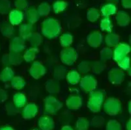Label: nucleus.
Masks as SVG:
<instances>
[{
  "mask_svg": "<svg viewBox=\"0 0 131 130\" xmlns=\"http://www.w3.org/2000/svg\"><path fill=\"white\" fill-rule=\"evenodd\" d=\"M61 32V26L59 21L53 18L45 19L41 25V33L48 39L52 40L59 37Z\"/></svg>",
  "mask_w": 131,
  "mask_h": 130,
  "instance_id": "nucleus-1",
  "label": "nucleus"
},
{
  "mask_svg": "<svg viewBox=\"0 0 131 130\" xmlns=\"http://www.w3.org/2000/svg\"><path fill=\"white\" fill-rule=\"evenodd\" d=\"M105 92L102 90H95L89 93V97L87 103L88 109L94 113L101 111L105 100Z\"/></svg>",
  "mask_w": 131,
  "mask_h": 130,
  "instance_id": "nucleus-2",
  "label": "nucleus"
},
{
  "mask_svg": "<svg viewBox=\"0 0 131 130\" xmlns=\"http://www.w3.org/2000/svg\"><path fill=\"white\" fill-rule=\"evenodd\" d=\"M104 112L110 116H115L119 114L122 110V105L120 100L114 97H110L104 100L103 103Z\"/></svg>",
  "mask_w": 131,
  "mask_h": 130,
  "instance_id": "nucleus-3",
  "label": "nucleus"
},
{
  "mask_svg": "<svg viewBox=\"0 0 131 130\" xmlns=\"http://www.w3.org/2000/svg\"><path fill=\"white\" fill-rule=\"evenodd\" d=\"M45 113L46 114L54 115L61 109L63 105L55 96L50 95L44 100Z\"/></svg>",
  "mask_w": 131,
  "mask_h": 130,
  "instance_id": "nucleus-4",
  "label": "nucleus"
},
{
  "mask_svg": "<svg viewBox=\"0 0 131 130\" xmlns=\"http://www.w3.org/2000/svg\"><path fill=\"white\" fill-rule=\"evenodd\" d=\"M78 59V53L74 48L69 47L62 50L60 53V59L62 63L67 66H71Z\"/></svg>",
  "mask_w": 131,
  "mask_h": 130,
  "instance_id": "nucleus-5",
  "label": "nucleus"
},
{
  "mask_svg": "<svg viewBox=\"0 0 131 130\" xmlns=\"http://www.w3.org/2000/svg\"><path fill=\"white\" fill-rule=\"evenodd\" d=\"M80 87L83 91L90 93L94 91L97 87V81L92 75H85L80 81Z\"/></svg>",
  "mask_w": 131,
  "mask_h": 130,
  "instance_id": "nucleus-6",
  "label": "nucleus"
},
{
  "mask_svg": "<svg viewBox=\"0 0 131 130\" xmlns=\"http://www.w3.org/2000/svg\"><path fill=\"white\" fill-rule=\"evenodd\" d=\"M131 48L127 43L119 42L113 50L112 59L114 61L117 63L121 59L127 56L130 52Z\"/></svg>",
  "mask_w": 131,
  "mask_h": 130,
  "instance_id": "nucleus-7",
  "label": "nucleus"
},
{
  "mask_svg": "<svg viewBox=\"0 0 131 130\" xmlns=\"http://www.w3.org/2000/svg\"><path fill=\"white\" fill-rule=\"evenodd\" d=\"M108 81L113 85H120L124 81L125 74L123 70L119 68H113L108 74Z\"/></svg>",
  "mask_w": 131,
  "mask_h": 130,
  "instance_id": "nucleus-8",
  "label": "nucleus"
},
{
  "mask_svg": "<svg viewBox=\"0 0 131 130\" xmlns=\"http://www.w3.org/2000/svg\"><path fill=\"white\" fill-rule=\"evenodd\" d=\"M30 76L35 79H39L43 77L46 73V68L39 61H34L29 70Z\"/></svg>",
  "mask_w": 131,
  "mask_h": 130,
  "instance_id": "nucleus-9",
  "label": "nucleus"
},
{
  "mask_svg": "<svg viewBox=\"0 0 131 130\" xmlns=\"http://www.w3.org/2000/svg\"><path fill=\"white\" fill-rule=\"evenodd\" d=\"M66 105L69 109L78 110L80 109L83 104V99L78 94L70 95L66 100Z\"/></svg>",
  "mask_w": 131,
  "mask_h": 130,
  "instance_id": "nucleus-10",
  "label": "nucleus"
},
{
  "mask_svg": "<svg viewBox=\"0 0 131 130\" xmlns=\"http://www.w3.org/2000/svg\"><path fill=\"white\" fill-rule=\"evenodd\" d=\"M103 41V36L102 34L99 31H94L91 33H89V35L87 37V42L92 48H99L102 44Z\"/></svg>",
  "mask_w": 131,
  "mask_h": 130,
  "instance_id": "nucleus-11",
  "label": "nucleus"
},
{
  "mask_svg": "<svg viewBox=\"0 0 131 130\" xmlns=\"http://www.w3.org/2000/svg\"><path fill=\"white\" fill-rule=\"evenodd\" d=\"M39 112V107L35 103H29L26 104L23 107L22 111V117L26 120L33 119L37 115Z\"/></svg>",
  "mask_w": 131,
  "mask_h": 130,
  "instance_id": "nucleus-12",
  "label": "nucleus"
},
{
  "mask_svg": "<svg viewBox=\"0 0 131 130\" xmlns=\"http://www.w3.org/2000/svg\"><path fill=\"white\" fill-rule=\"evenodd\" d=\"M26 48L25 40L20 37H15L11 39L9 44V50L10 52L22 53Z\"/></svg>",
  "mask_w": 131,
  "mask_h": 130,
  "instance_id": "nucleus-13",
  "label": "nucleus"
},
{
  "mask_svg": "<svg viewBox=\"0 0 131 130\" xmlns=\"http://www.w3.org/2000/svg\"><path fill=\"white\" fill-rule=\"evenodd\" d=\"M38 126L40 130H53L55 127V122L52 117L46 114L39 118Z\"/></svg>",
  "mask_w": 131,
  "mask_h": 130,
  "instance_id": "nucleus-14",
  "label": "nucleus"
},
{
  "mask_svg": "<svg viewBox=\"0 0 131 130\" xmlns=\"http://www.w3.org/2000/svg\"><path fill=\"white\" fill-rule=\"evenodd\" d=\"M35 27L33 24L31 23H22L19 26L18 32L19 37L23 39L24 40H28L33 33L35 32Z\"/></svg>",
  "mask_w": 131,
  "mask_h": 130,
  "instance_id": "nucleus-15",
  "label": "nucleus"
},
{
  "mask_svg": "<svg viewBox=\"0 0 131 130\" xmlns=\"http://www.w3.org/2000/svg\"><path fill=\"white\" fill-rule=\"evenodd\" d=\"M24 18V14L22 10L14 9L9 12V23L14 26H18L22 23Z\"/></svg>",
  "mask_w": 131,
  "mask_h": 130,
  "instance_id": "nucleus-16",
  "label": "nucleus"
},
{
  "mask_svg": "<svg viewBox=\"0 0 131 130\" xmlns=\"http://www.w3.org/2000/svg\"><path fill=\"white\" fill-rule=\"evenodd\" d=\"M26 16L28 23L33 25L37 22L40 18V16L38 13L37 10L33 6L27 7V9H26Z\"/></svg>",
  "mask_w": 131,
  "mask_h": 130,
  "instance_id": "nucleus-17",
  "label": "nucleus"
},
{
  "mask_svg": "<svg viewBox=\"0 0 131 130\" xmlns=\"http://www.w3.org/2000/svg\"><path fill=\"white\" fill-rule=\"evenodd\" d=\"M116 21L117 25L121 27H126L129 25L130 18L129 14L124 10H119L116 13Z\"/></svg>",
  "mask_w": 131,
  "mask_h": 130,
  "instance_id": "nucleus-18",
  "label": "nucleus"
},
{
  "mask_svg": "<svg viewBox=\"0 0 131 130\" xmlns=\"http://www.w3.org/2000/svg\"><path fill=\"white\" fill-rule=\"evenodd\" d=\"M0 31L5 37L11 38L15 34V28L13 25L7 21H3L0 24Z\"/></svg>",
  "mask_w": 131,
  "mask_h": 130,
  "instance_id": "nucleus-19",
  "label": "nucleus"
},
{
  "mask_svg": "<svg viewBox=\"0 0 131 130\" xmlns=\"http://www.w3.org/2000/svg\"><path fill=\"white\" fill-rule=\"evenodd\" d=\"M117 8L115 3H108L101 7V13L103 17H110L117 13Z\"/></svg>",
  "mask_w": 131,
  "mask_h": 130,
  "instance_id": "nucleus-20",
  "label": "nucleus"
},
{
  "mask_svg": "<svg viewBox=\"0 0 131 130\" xmlns=\"http://www.w3.org/2000/svg\"><path fill=\"white\" fill-rule=\"evenodd\" d=\"M13 103L17 108H23L27 104V97L22 92H17L13 95Z\"/></svg>",
  "mask_w": 131,
  "mask_h": 130,
  "instance_id": "nucleus-21",
  "label": "nucleus"
},
{
  "mask_svg": "<svg viewBox=\"0 0 131 130\" xmlns=\"http://www.w3.org/2000/svg\"><path fill=\"white\" fill-rule=\"evenodd\" d=\"M45 88L48 92L51 94H58L60 91V85L59 81L56 79H49L46 81Z\"/></svg>",
  "mask_w": 131,
  "mask_h": 130,
  "instance_id": "nucleus-22",
  "label": "nucleus"
},
{
  "mask_svg": "<svg viewBox=\"0 0 131 130\" xmlns=\"http://www.w3.org/2000/svg\"><path fill=\"white\" fill-rule=\"evenodd\" d=\"M119 36L116 33H110L107 34L104 39L105 44L108 48H114L119 43Z\"/></svg>",
  "mask_w": 131,
  "mask_h": 130,
  "instance_id": "nucleus-23",
  "label": "nucleus"
},
{
  "mask_svg": "<svg viewBox=\"0 0 131 130\" xmlns=\"http://www.w3.org/2000/svg\"><path fill=\"white\" fill-rule=\"evenodd\" d=\"M81 75L77 70H71L68 72L66 75V79L68 83L72 85H75L80 83L81 79Z\"/></svg>",
  "mask_w": 131,
  "mask_h": 130,
  "instance_id": "nucleus-24",
  "label": "nucleus"
},
{
  "mask_svg": "<svg viewBox=\"0 0 131 130\" xmlns=\"http://www.w3.org/2000/svg\"><path fill=\"white\" fill-rule=\"evenodd\" d=\"M15 76V72L10 66H5L0 73V80L2 82L7 83L11 81Z\"/></svg>",
  "mask_w": 131,
  "mask_h": 130,
  "instance_id": "nucleus-25",
  "label": "nucleus"
},
{
  "mask_svg": "<svg viewBox=\"0 0 131 130\" xmlns=\"http://www.w3.org/2000/svg\"><path fill=\"white\" fill-rule=\"evenodd\" d=\"M39 50L38 48L31 47L27 49L23 55V59L27 63L33 62L36 58L37 55L39 53Z\"/></svg>",
  "mask_w": 131,
  "mask_h": 130,
  "instance_id": "nucleus-26",
  "label": "nucleus"
},
{
  "mask_svg": "<svg viewBox=\"0 0 131 130\" xmlns=\"http://www.w3.org/2000/svg\"><path fill=\"white\" fill-rule=\"evenodd\" d=\"M67 74V70L66 67L63 65H58L54 68L53 70V78L57 81L61 80L66 77Z\"/></svg>",
  "mask_w": 131,
  "mask_h": 130,
  "instance_id": "nucleus-27",
  "label": "nucleus"
},
{
  "mask_svg": "<svg viewBox=\"0 0 131 130\" xmlns=\"http://www.w3.org/2000/svg\"><path fill=\"white\" fill-rule=\"evenodd\" d=\"M28 41L30 43L32 47L38 48L42 44V41H43V38L41 34H40L38 32H34L33 34L29 37L28 39Z\"/></svg>",
  "mask_w": 131,
  "mask_h": 130,
  "instance_id": "nucleus-28",
  "label": "nucleus"
},
{
  "mask_svg": "<svg viewBox=\"0 0 131 130\" xmlns=\"http://www.w3.org/2000/svg\"><path fill=\"white\" fill-rule=\"evenodd\" d=\"M11 87L16 90H22L26 86V81L22 76H14L10 81Z\"/></svg>",
  "mask_w": 131,
  "mask_h": 130,
  "instance_id": "nucleus-29",
  "label": "nucleus"
},
{
  "mask_svg": "<svg viewBox=\"0 0 131 130\" xmlns=\"http://www.w3.org/2000/svg\"><path fill=\"white\" fill-rule=\"evenodd\" d=\"M59 42L62 47L69 48L73 42V36L70 33H65L60 36Z\"/></svg>",
  "mask_w": 131,
  "mask_h": 130,
  "instance_id": "nucleus-30",
  "label": "nucleus"
},
{
  "mask_svg": "<svg viewBox=\"0 0 131 130\" xmlns=\"http://www.w3.org/2000/svg\"><path fill=\"white\" fill-rule=\"evenodd\" d=\"M8 55H9L10 65L18 66L24 61L23 55H22L21 53H16V52H13L10 51Z\"/></svg>",
  "mask_w": 131,
  "mask_h": 130,
  "instance_id": "nucleus-31",
  "label": "nucleus"
},
{
  "mask_svg": "<svg viewBox=\"0 0 131 130\" xmlns=\"http://www.w3.org/2000/svg\"><path fill=\"white\" fill-rule=\"evenodd\" d=\"M100 27L102 31L110 33H112L113 29L112 21L109 17H104L101 20L100 23Z\"/></svg>",
  "mask_w": 131,
  "mask_h": 130,
  "instance_id": "nucleus-32",
  "label": "nucleus"
},
{
  "mask_svg": "<svg viewBox=\"0 0 131 130\" xmlns=\"http://www.w3.org/2000/svg\"><path fill=\"white\" fill-rule=\"evenodd\" d=\"M105 63L101 61H96L91 63V70L94 74H100L104 71L105 69Z\"/></svg>",
  "mask_w": 131,
  "mask_h": 130,
  "instance_id": "nucleus-33",
  "label": "nucleus"
},
{
  "mask_svg": "<svg viewBox=\"0 0 131 130\" xmlns=\"http://www.w3.org/2000/svg\"><path fill=\"white\" fill-rule=\"evenodd\" d=\"M37 10L40 17V16H46L50 13L51 7L48 3L43 2L38 6Z\"/></svg>",
  "mask_w": 131,
  "mask_h": 130,
  "instance_id": "nucleus-34",
  "label": "nucleus"
},
{
  "mask_svg": "<svg viewBox=\"0 0 131 130\" xmlns=\"http://www.w3.org/2000/svg\"><path fill=\"white\" fill-rule=\"evenodd\" d=\"M113 50L110 48L106 47L102 48L100 53V58L102 62H106L112 59Z\"/></svg>",
  "mask_w": 131,
  "mask_h": 130,
  "instance_id": "nucleus-35",
  "label": "nucleus"
},
{
  "mask_svg": "<svg viewBox=\"0 0 131 130\" xmlns=\"http://www.w3.org/2000/svg\"><path fill=\"white\" fill-rule=\"evenodd\" d=\"M89 127V120L84 117L79 118L75 124V130H88Z\"/></svg>",
  "mask_w": 131,
  "mask_h": 130,
  "instance_id": "nucleus-36",
  "label": "nucleus"
},
{
  "mask_svg": "<svg viewBox=\"0 0 131 130\" xmlns=\"http://www.w3.org/2000/svg\"><path fill=\"white\" fill-rule=\"evenodd\" d=\"M68 6V3L64 1L58 0L53 3L52 8L54 13L56 14H59V13L63 12Z\"/></svg>",
  "mask_w": 131,
  "mask_h": 130,
  "instance_id": "nucleus-37",
  "label": "nucleus"
},
{
  "mask_svg": "<svg viewBox=\"0 0 131 130\" xmlns=\"http://www.w3.org/2000/svg\"><path fill=\"white\" fill-rule=\"evenodd\" d=\"M91 62L88 61H82L78 65V72L80 74H85L91 70Z\"/></svg>",
  "mask_w": 131,
  "mask_h": 130,
  "instance_id": "nucleus-38",
  "label": "nucleus"
},
{
  "mask_svg": "<svg viewBox=\"0 0 131 130\" xmlns=\"http://www.w3.org/2000/svg\"><path fill=\"white\" fill-rule=\"evenodd\" d=\"M100 17V12L95 8H91L87 12V18L91 22H95Z\"/></svg>",
  "mask_w": 131,
  "mask_h": 130,
  "instance_id": "nucleus-39",
  "label": "nucleus"
},
{
  "mask_svg": "<svg viewBox=\"0 0 131 130\" xmlns=\"http://www.w3.org/2000/svg\"><path fill=\"white\" fill-rule=\"evenodd\" d=\"M11 4L9 0H0V14H7L10 11Z\"/></svg>",
  "mask_w": 131,
  "mask_h": 130,
  "instance_id": "nucleus-40",
  "label": "nucleus"
},
{
  "mask_svg": "<svg viewBox=\"0 0 131 130\" xmlns=\"http://www.w3.org/2000/svg\"><path fill=\"white\" fill-rule=\"evenodd\" d=\"M119 67L122 70L127 71L129 68H130V58L128 55L123 58L122 59L117 62Z\"/></svg>",
  "mask_w": 131,
  "mask_h": 130,
  "instance_id": "nucleus-41",
  "label": "nucleus"
},
{
  "mask_svg": "<svg viewBox=\"0 0 131 130\" xmlns=\"http://www.w3.org/2000/svg\"><path fill=\"white\" fill-rule=\"evenodd\" d=\"M105 120L102 116H96L92 119L91 121L89 122L92 127H96V128H100L104 126Z\"/></svg>",
  "mask_w": 131,
  "mask_h": 130,
  "instance_id": "nucleus-42",
  "label": "nucleus"
},
{
  "mask_svg": "<svg viewBox=\"0 0 131 130\" xmlns=\"http://www.w3.org/2000/svg\"><path fill=\"white\" fill-rule=\"evenodd\" d=\"M106 130H121V126L117 120H110L106 124Z\"/></svg>",
  "mask_w": 131,
  "mask_h": 130,
  "instance_id": "nucleus-43",
  "label": "nucleus"
},
{
  "mask_svg": "<svg viewBox=\"0 0 131 130\" xmlns=\"http://www.w3.org/2000/svg\"><path fill=\"white\" fill-rule=\"evenodd\" d=\"M5 109L9 115H15L19 113V109L14 105L13 102H8L5 105Z\"/></svg>",
  "mask_w": 131,
  "mask_h": 130,
  "instance_id": "nucleus-44",
  "label": "nucleus"
},
{
  "mask_svg": "<svg viewBox=\"0 0 131 130\" xmlns=\"http://www.w3.org/2000/svg\"><path fill=\"white\" fill-rule=\"evenodd\" d=\"M72 115L69 111H65L64 113H61L59 120H60L61 123L65 125H68V124L70 123V122L72 120Z\"/></svg>",
  "mask_w": 131,
  "mask_h": 130,
  "instance_id": "nucleus-45",
  "label": "nucleus"
},
{
  "mask_svg": "<svg viewBox=\"0 0 131 130\" xmlns=\"http://www.w3.org/2000/svg\"><path fill=\"white\" fill-rule=\"evenodd\" d=\"M15 6L16 9L20 10H26L28 7V2L27 0H15Z\"/></svg>",
  "mask_w": 131,
  "mask_h": 130,
  "instance_id": "nucleus-46",
  "label": "nucleus"
},
{
  "mask_svg": "<svg viewBox=\"0 0 131 130\" xmlns=\"http://www.w3.org/2000/svg\"><path fill=\"white\" fill-rule=\"evenodd\" d=\"M8 98L7 92L4 89L0 88V103L5 102Z\"/></svg>",
  "mask_w": 131,
  "mask_h": 130,
  "instance_id": "nucleus-47",
  "label": "nucleus"
},
{
  "mask_svg": "<svg viewBox=\"0 0 131 130\" xmlns=\"http://www.w3.org/2000/svg\"><path fill=\"white\" fill-rule=\"evenodd\" d=\"M2 64L5 66H10V63L9 61V55L5 54L3 55V57L2 58Z\"/></svg>",
  "mask_w": 131,
  "mask_h": 130,
  "instance_id": "nucleus-48",
  "label": "nucleus"
},
{
  "mask_svg": "<svg viewBox=\"0 0 131 130\" xmlns=\"http://www.w3.org/2000/svg\"><path fill=\"white\" fill-rule=\"evenodd\" d=\"M121 5L125 9H130L131 0H121Z\"/></svg>",
  "mask_w": 131,
  "mask_h": 130,
  "instance_id": "nucleus-49",
  "label": "nucleus"
},
{
  "mask_svg": "<svg viewBox=\"0 0 131 130\" xmlns=\"http://www.w3.org/2000/svg\"><path fill=\"white\" fill-rule=\"evenodd\" d=\"M61 130H75L73 127H71L69 125H64L63 127H61Z\"/></svg>",
  "mask_w": 131,
  "mask_h": 130,
  "instance_id": "nucleus-50",
  "label": "nucleus"
},
{
  "mask_svg": "<svg viewBox=\"0 0 131 130\" xmlns=\"http://www.w3.org/2000/svg\"><path fill=\"white\" fill-rule=\"evenodd\" d=\"M126 129L127 130H131V120L129 119V120L127 121V124H126Z\"/></svg>",
  "mask_w": 131,
  "mask_h": 130,
  "instance_id": "nucleus-51",
  "label": "nucleus"
},
{
  "mask_svg": "<svg viewBox=\"0 0 131 130\" xmlns=\"http://www.w3.org/2000/svg\"><path fill=\"white\" fill-rule=\"evenodd\" d=\"M0 130H15L13 127H10V126H3V127H1Z\"/></svg>",
  "mask_w": 131,
  "mask_h": 130,
  "instance_id": "nucleus-52",
  "label": "nucleus"
},
{
  "mask_svg": "<svg viewBox=\"0 0 131 130\" xmlns=\"http://www.w3.org/2000/svg\"><path fill=\"white\" fill-rule=\"evenodd\" d=\"M108 3H116L119 1V0H105Z\"/></svg>",
  "mask_w": 131,
  "mask_h": 130,
  "instance_id": "nucleus-53",
  "label": "nucleus"
},
{
  "mask_svg": "<svg viewBox=\"0 0 131 130\" xmlns=\"http://www.w3.org/2000/svg\"><path fill=\"white\" fill-rule=\"evenodd\" d=\"M131 107V102L130 101H129L128 103V113H129L130 114L131 113V109H130L131 107Z\"/></svg>",
  "mask_w": 131,
  "mask_h": 130,
  "instance_id": "nucleus-54",
  "label": "nucleus"
},
{
  "mask_svg": "<svg viewBox=\"0 0 131 130\" xmlns=\"http://www.w3.org/2000/svg\"><path fill=\"white\" fill-rule=\"evenodd\" d=\"M70 90H71V92H76V93H77V94H78V91H79V90H78V89H70Z\"/></svg>",
  "mask_w": 131,
  "mask_h": 130,
  "instance_id": "nucleus-55",
  "label": "nucleus"
},
{
  "mask_svg": "<svg viewBox=\"0 0 131 130\" xmlns=\"http://www.w3.org/2000/svg\"><path fill=\"white\" fill-rule=\"evenodd\" d=\"M127 71H128V75H129V76H130V68H129V69H128V70H127Z\"/></svg>",
  "mask_w": 131,
  "mask_h": 130,
  "instance_id": "nucleus-56",
  "label": "nucleus"
},
{
  "mask_svg": "<svg viewBox=\"0 0 131 130\" xmlns=\"http://www.w3.org/2000/svg\"><path fill=\"white\" fill-rule=\"evenodd\" d=\"M32 130H40V129H33Z\"/></svg>",
  "mask_w": 131,
  "mask_h": 130,
  "instance_id": "nucleus-57",
  "label": "nucleus"
}]
</instances>
